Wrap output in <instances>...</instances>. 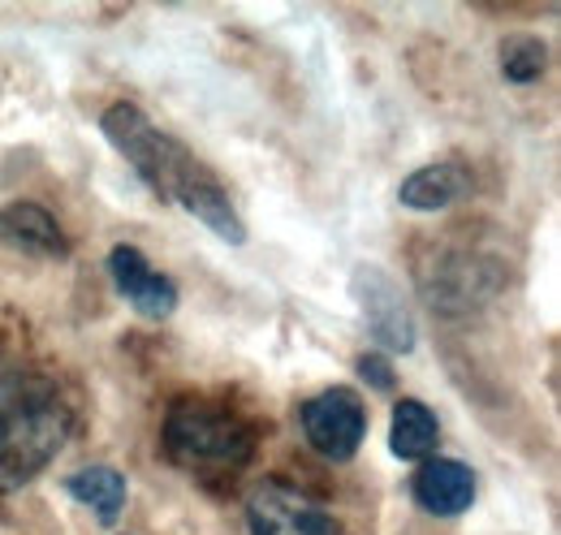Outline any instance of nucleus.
<instances>
[{
	"instance_id": "f03ea898",
	"label": "nucleus",
	"mask_w": 561,
	"mask_h": 535,
	"mask_svg": "<svg viewBox=\"0 0 561 535\" xmlns=\"http://www.w3.org/2000/svg\"><path fill=\"white\" fill-rule=\"evenodd\" d=\"M73 428L61 380L44 372H0V492L31 483L57 458Z\"/></svg>"
},
{
	"instance_id": "6e6552de",
	"label": "nucleus",
	"mask_w": 561,
	"mask_h": 535,
	"mask_svg": "<svg viewBox=\"0 0 561 535\" xmlns=\"http://www.w3.org/2000/svg\"><path fill=\"white\" fill-rule=\"evenodd\" d=\"M0 247L22 251V255H39V260H61L70 251L57 216L44 203L18 200L0 207Z\"/></svg>"
},
{
	"instance_id": "4468645a",
	"label": "nucleus",
	"mask_w": 561,
	"mask_h": 535,
	"mask_svg": "<svg viewBox=\"0 0 561 535\" xmlns=\"http://www.w3.org/2000/svg\"><path fill=\"white\" fill-rule=\"evenodd\" d=\"M358 376L371 380L376 389H393V367H389L385 354H363V358H358Z\"/></svg>"
},
{
	"instance_id": "f257e3e1",
	"label": "nucleus",
	"mask_w": 561,
	"mask_h": 535,
	"mask_svg": "<svg viewBox=\"0 0 561 535\" xmlns=\"http://www.w3.org/2000/svg\"><path fill=\"white\" fill-rule=\"evenodd\" d=\"M100 130L113 143L117 156H126V164L151 186V195L164 203H178L186 216L204 220L211 234L229 247L247 242V225L238 216V207L229 200V191L216 182L204 160H195L191 147H182L173 134H164L139 104H113L100 117Z\"/></svg>"
},
{
	"instance_id": "9d476101",
	"label": "nucleus",
	"mask_w": 561,
	"mask_h": 535,
	"mask_svg": "<svg viewBox=\"0 0 561 535\" xmlns=\"http://www.w3.org/2000/svg\"><path fill=\"white\" fill-rule=\"evenodd\" d=\"M462 195H467V173L458 164H449V160L415 169L402 182V191H398L402 207H411V212H440V207H449V203L462 200Z\"/></svg>"
},
{
	"instance_id": "423d86ee",
	"label": "nucleus",
	"mask_w": 561,
	"mask_h": 535,
	"mask_svg": "<svg viewBox=\"0 0 561 535\" xmlns=\"http://www.w3.org/2000/svg\"><path fill=\"white\" fill-rule=\"evenodd\" d=\"M302 419V436L311 441L316 454L333 458V463H351L354 449L363 445L367 436V410H363V398L337 385V389H324L311 401H302L298 410Z\"/></svg>"
},
{
	"instance_id": "f8f14e48",
	"label": "nucleus",
	"mask_w": 561,
	"mask_h": 535,
	"mask_svg": "<svg viewBox=\"0 0 561 535\" xmlns=\"http://www.w3.org/2000/svg\"><path fill=\"white\" fill-rule=\"evenodd\" d=\"M436 441H440V423H436V414L415 398L398 401V410H393V432H389V449H393V458H402V463H420V458H427V454L436 449Z\"/></svg>"
},
{
	"instance_id": "9b49d317",
	"label": "nucleus",
	"mask_w": 561,
	"mask_h": 535,
	"mask_svg": "<svg viewBox=\"0 0 561 535\" xmlns=\"http://www.w3.org/2000/svg\"><path fill=\"white\" fill-rule=\"evenodd\" d=\"M66 492H70L73 501H82L87 510H95V519L108 527V523H117V514L126 510V492H130V483H126V475L113 467H82L66 475Z\"/></svg>"
},
{
	"instance_id": "1a4fd4ad",
	"label": "nucleus",
	"mask_w": 561,
	"mask_h": 535,
	"mask_svg": "<svg viewBox=\"0 0 561 535\" xmlns=\"http://www.w3.org/2000/svg\"><path fill=\"white\" fill-rule=\"evenodd\" d=\"M411 492H415L420 510L436 514V519H454V514L471 510V501H476V470L454 463V458H427L411 479Z\"/></svg>"
},
{
	"instance_id": "20e7f679",
	"label": "nucleus",
	"mask_w": 561,
	"mask_h": 535,
	"mask_svg": "<svg viewBox=\"0 0 561 535\" xmlns=\"http://www.w3.org/2000/svg\"><path fill=\"white\" fill-rule=\"evenodd\" d=\"M351 298L363 311V325L371 341L389 354H411L420 329H415V311L407 289L398 285V276L380 264H354L351 272Z\"/></svg>"
},
{
	"instance_id": "0eeeda50",
	"label": "nucleus",
	"mask_w": 561,
	"mask_h": 535,
	"mask_svg": "<svg viewBox=\"0 0 561 535\" xmlns=\"http://www.w3.org/2000/svg\"><path fill=\"white\" fill-rule=\"evenodd\" d=\"M108 276L117 285V294L139 311L142 320H169L178 311V285L147 264L139 247H126V242L113 247L108 251Z\"/></svg>"
},
{
	"instance_id": "7ed1b4c3",
	"label": "nucleus",
	"mask_w": 561,
	"mask_h": 535,
	"mask_svg": "<svg viewBox=\"0 0 561 535\" xmlns=\"http://www.w3.org/2000/svg\"><path fill=\"white\" fill-rule=\"evenodd\" d=\"M164 458L191 475H233L255 454V428L216 398H182L160 428Z\"/></svg>"
},
{
	"instance_id": "ddd939ff",
	"label": "nucleus",
	"mask_w": 561,
	"mask_h": 535,
	"mask_svg": "<svg viewBox=\"0 0 561 535\" xmlns=\"http://www.w3.org/2000/svg\"><path fill=\"white\" fill-rule=\"evenodd\" d=\"M549 66V48L536 39V35H527V31H518V35H505V44H501V73L510 78V82H536L540 73Z\"/></svg>"
},
{
	"instance_id": "39448f33",
	"label": "nucleus",
	"mask_w": 561,
	"mask_h": 535,
	"mask_svg": "<svg viewBox=\"0 0 561 535\" xmlns=\"http://www.w3.org/2000/svg\"><path fill=\"white\" fill-rule=\"evenodd\" d=\"M247 532L251 535H342L337 519L316 505L307 492L264 479L247 497Z\"/></svg>"
}]
</instances>
